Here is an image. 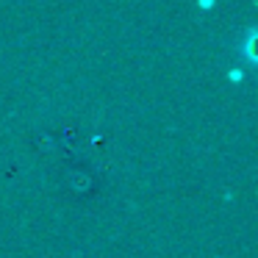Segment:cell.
<instances>
[{"label":"cell","mask_w":258,"mask_h":258,"mask_svg":"<svg viewBox=\"0 0 258 258\" xmlns=\"http://www.w3.org/2000/svg\"><path fill=\"white\" fill-rule=\"evenodd\" d=\"M214 3H217V0H197V6H200L203 12H208V9H214Z\"/></svg>","instance_id":"1"}]
</instances>
